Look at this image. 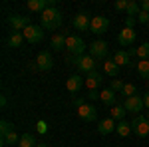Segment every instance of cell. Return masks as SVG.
<instances>
[{
	"label": "cell",
	"mask_w": 149,
	"mask_h": 147,
	"mask_svg": "<svg viewBox=\"0 0 149 147\" xmlns=\"http://www.w3.org/2000/svg\"><path fill=\"white\" fill-rule=\"evenodd\" d=\"M40 22H42V28L46 30H58L62 26V14L56 6H50L48 10L40 14Z\"/></svg>",
	"instance_id": "obj_1"
},
{
	"label": "cell",
	"mask_w": 149,
	"mask_h": 147,
	"mask_svg": "<svg viewBox=\"0 0 149 147\" xmlns=\"http://www.w3.org/2000/svg\"><path fill=\"white\" fill-rule=\"evenodd\" d=\"M66 50H68L70 56L80 58V56H84V52H86V42L81 40L80 36H68V38H66Z\"/></svg>",
	"instance_id": "obj_2"
},
{
	"label": "cell",
	"mask_w": 149,
	"mask_h": 147,
	"mask_svg": "<svg viewBox=\"0 0 149 147\" xmlns=\"http://www.w3.org/2000/svg\"><path fill=\"white\" fill-rule=\"evenodd\" d=\"M131 131L137 137H147L149 135V121L145 115H135V119L131 121Z\"/></svg>",
	"instance_id": "obj_3"
},
{
	"label": "cell",
	"mask_w": 149,
	"mask_h": 147,
	"mask_svg": "<svg viewBox=\"0 0 149 147\" xmlns=\"http://www.w3.org/2000/svg\"><path fill=\"white\" fill-rule=\"evenodd\" d=\"M22 34H24V38H26L30 44H40V42L44 40V28H42V26H34V24H30Z\"/></svg>",
	"instance_id": "obj_4"
},
{
	"label": "cell",
	"mask_w": 149,
	"mask_h": 147,
	"mask_svg": "<svg viewBox=\"0 0 149 147\" xmlns=\"http://www.w3.org/2000/svg\"><path fill=\"white\" fill-rule=\"evenodd\" d=\"M107 44L103 42V40H95V42H92V46H90V56L93 58V60H103V58H107Z\"/></svg>",
	"instance_id": "obj_5"
},
{
	"label": "cell",
	"mask_w": 149,
	"mask_h": 147,
	"mask_svg": "<svg viewBox=\"0 0 149 147\" xmlns=\"http://www.w3.org/2000/svg\"><path fill=\"white\" fill-rule=\"evenodd\" d=\"M8 24L12 26L14 32H24L30 26V18L28 16H20V14H12L10 18H8Z\"/></svg>",
	"instance_id": "obj_6"
},
{
	"label": "cell",
	"mask_w": 149,
	"mask_h": 147,
	"mask_svg": "<svg viewBox=\"0 0 149 147\" xmlns=\"http://www.w3.org/2000/svg\"><path fill=\"white\" fill-rule=\"evenodd\" d=\"M76 68L80 70V72H86V74H90V72H95V60L92 56H80L76 58Z\"/></svg>",
	"instance_id": "obj_7"
},
{
	"label": "cell",
	"mask_w": 149,
	"mask_h": 147,
	"mask_svg": "<svg viewBox=\"0 0 149 147\" xmlns=\"http://www.w3.org/2000/svg\"><path fill=\"white\" fill-rule=\"evenodd\" d=\"M123 107H125V111L139 113L143 107H145V103H143V98H139V95H131V98H125Z\"/></svg>",
	"instance_id": "obj_8"
},
{
	"label": "cell",
	"mask_w": 149,
	"mask_h": 147,
	"mask_svg": "<svg viewBox=\"0 0 149 147\" xmlns=\"http://www.w3.org/2000/svg\"><path fill=\"white\" fill-rule=\"evenodd\" d=\"M74 26L80 32H88V30H92V20H90V16L86 12H80V14L74 16Z\"/></svg>",
	"instance_id": "obj_9"
},
{
	"label": "cell",
	"mask_w": 149,
	"mask_h": 147,
	"mask_svg": "<svg viewBox=\"0 0 149 147\" xmlns=\"http://www.w3.org/2000/svg\"><path fill=\"white\" fill-rule=\"evenodd\" d=\"M78 115H80L84 121H90V123H92V121L97 119V109L93 107L92 103H84L80 109H78Z\"/></svg>",
	"instance_id": "obj_10"
},
{
	"label": "cell",
	"mask_w": 149,
	"mask_h": 147,
	"mask_svg": "<svg viewBox=\"0 0 149 147\" xmlns=\"http://www.w3.org/2000/svg\"><path fill=\"white\" fill-rule=\"evenodd\" d=\"M36 66H38L40 72H48V70H52V66H54L52 54H50V52H40L38 58H36Z\"/></svg>",
	"instance_id": "obj_11"
},
{
	"label": "cell",
	"mask_w": 149,
	"mask_h": 147,
	"mask_svg": "<svg viewBox=\"0 0 149 147\" xmlns=\"http://www.w3.org/2000/svg\"><path fill=\"white\" fill-rule=\"evenodd\" d=\"M26 6H28V10L40 12V14H42V12L48 10L50 6H56V2H54V0H28Z\"/></svg>",
	"instance_id": "obj_12"
},
{
	"label": "cell",
	"mask_w": 149,
	"mask_h": 147,
	"mask_svg": "<svg viewBox=\"0 0 149 147\" xmlns=\"http://www.w3.org/2000/svg\"><path fill=\"white\" fill-rule=\"evenodd\" d=\"M109 28V20L105 16H93L92 18V32L93 34H105Z\"/></svg>",
	"instance_id": "obj_13"
},
{
	"label": "cell",
	"mask_w": 149,
	"mask_h": 147,
	"mask_svg": "<svg viewBox=\"0 0 149 147\" xmlns=\"http://www.w3.org/2000/svg\"><path fill=\"white\" fill-rule=\"evenodd\" d=\"M135 30L133 28H123L121 32H119V36H117V42L121 46H131L133 42H135Z\"/></svg>",
	"instance_id": "obj_14"
},
{
	"label": "cell",
	"mask_w": 149,
	"mask_h": 147,
	"mask_svg": "<svg viewBox=\"0 0 149 147\" xmlns=\"http://www.w3.org/2000/svg\"><path fill=\"white\" fill-rule=\"evenodd\" d=\"M115 127H117L115 119L113 117H107V119H102V121H100L97 131H100V135H109L111 131H115Z\"/></svg>",
	"instance_id": "obj_15"
},
{
	"label": "cell",
	"mask_w": 149,
	"mask_h": 147,
	"mask_svg": "<svg viewBox=\"0 0 149 147\" xmlns=\"http://www.w3.org/2000/svg\"><path fill=\"white\" fill-rule=\"evenodd\" d=\"M102 84H103L102 74H97V72H90V74H88V78H86V86L90 88V91H92V90H97Z\"/></svg>",
	"instance_id": "obj_16"
},
{
	"label": "cell",
	"mask_w": 149,
	"mask_h": 147,
	"mask_svg": "<svg viewBox=\"0 0 149 147\" xmlns=\"http://www.w3.org/2000/svg\"><path fill=\"white\" fill-rule=\"evenodd\" d=\"M84 84H86V79H84V78H80V76L76 74V76H70V78H68V82H66V88H68V91L76 93V91L80 90V88L84 86Z\"/></svg>",
	"instance_id": "obj_17"
},
{
	"label": "cell",
	"mask_w": 149,
	"mask_h": 147,
	"mask_svg": "<svg viewBox=\"0 0 149 147\" xmlns=\"http://www.w3.org/2000/svg\"><path fill=\"white\" fill-rule=\"evenodd\" d=\"M103 72H105L107 76H111V78H117V74H119V66L115 64L113 60H105V62H103Z\"/></svg>",
	"instance_id": "obj_18"
},
{
	"label": "cell",
	"mask_w": 149,
	"mask_h": 147,
	"mask_svg": "<svg viewBox=\"0 0 149 147\" xmlns=\"http://www.w3.org/2000/svg\"><path fill=\"white\" fill-rule=\"evenodd\" d=\"M24 40H26V38H24L22 32H12V34L8 36V46H10V48H20V46L24 44Z\"/></svg>",
	"instance_id": "obj_19"
},
{
	"label": "cell",
	"mask_w": 149,
	"mask_h": 147,
	"mask_svg": "<svg viewBox=\"0 0 149 147\" xmlns=\"http://www.w3.org/2000/svg\"><path fill=\"white\" fill-rule=\"evenodd\" d=\"M129 58H131V56H129L127 52H123V50H117V52L113 54V58H111V60H113L115 64L121 68V66H127V64H129Z\"/></svg>",
	"instance_id": "obj_20"
},
{
	"label": "cell",
	"mask_w": 149,
	"mask_h": 147,
	"mask_svg": "<svg viewBox=\"0 0 149 147\" xmlns=\"http://www.w3.org/2000/svg\"><path fill=\"white\" fill-rule=\"evenodd\" d=\"M50 44H52V48H54L56 52L66 50V38H64L62 34H54V36H52V40H50Z\"/></svg>",
	"instance_id": "obj_21"
},
{
	"label": "cell",
	"mask_w": 149,
	"mask_h": 147,
	"mask_svg": "<svg viewBox=\"0 0 149 147\" xmlns=\"http://www.w3.org/2000/svg\"><path fill=\"white\" fill-rule=\"evenodd\" d=\"M100 100H102L105 105H113V103H115V91L113 90H103V91H100Z\"/></svg>",
	"instance_id": "obj_22"
},
{
	"label": "cell",
	"mask_w": 149,
	"mask_h": 147,
	"mask_svg": "<svg viewBox=\"0 0 149 147\" xmlns=\"http://www.w3.org/2000/svg\"><path fill=\"white\" fill-rule=\"evenodd\" d=\"M115 133H117L119 137H127L129 133H131V123H127L125 119H123V121H119L117 127H115Z\"/></svg>",
	"instance_id": "obj_23"
},
{
	"label": "cell",
	"mask_w": 149,
	"mask_h": 147,
	"mask_svg": "<svg viewBox=\"0 0 149 147\" xmlns=\"http://www.w3.org/2000/svg\"><path fill=\"white\" fill-rule=\"evenodd\" d=\"M38 143H36V139L32 133H24V135H20V143H18V147H36Z\"/></svg>",
	"instance_id": "obj_24"
},
{
	"label": "cell",
	"mask_w": 149,
	"mask_h": 147,
	"mask_svg": "<svg viewBox=\"0 0 149 147\" xmlns=\"http://www.w3.org/2000/svg\"><path fill=\"white\" fill-rule=\"evenodd\" d=\"M137 74L143 79H147V82H149V60H141V62L137 64Z\"/></svg>",
	"instance_id": "obj_25"
},
{
	"label": "cell",
	"mask_w": 149,
	"mask_h": 147,
	"mask_svg": "<svg viewBox=\"0 0 149 147\" xmlns=\"http://www.w3.org/2000/svg\"><path fill=\"white\" fill-rule=\"evenodd\" d=\"M139 12H141V4H139V2H135V0H129V4H127V16L137 18Z\"/></svg>",
	"instance_id": "obj_26"
},
{
	"label": "cell",
	"mask_w": 149,
	"mask_h": 147,
	"mask_svg": "<svg viewBox=\"0 0 149 147\" xmlns=\"http://www.w3.org/2000/svg\"><path fill=\"white\" fill-rule=\"evenodd\" d=\"M14 143H20V137L16 135V131H10L8 135L2 137V145H14Z\"/></svg>",
	"instance_id": "obj_27"
},
{
	"label": "cell",
	"mask_w": 149,
	"mask_h": 147,
	"mask_svg": "<svg viewBox=\"0 0 149 147\" xmlns=\"http://www.w3.org/2000/svg\"><path fill=\"white\" fill-rule=\"evenodd\" d=\"M125 107L123 105H115L113 109H111V117H113L115 121H123V115H125Z\"/></svg>",
	"instance_id": "obj_28"
},
{
	"label": "cell",
	"mask_w": 149,
	"mask_h": 147,
	"mask_svg": "<svg viewBox=\"0 0 149 147\" xmlns=\"http://www.w3.org/2000/svg\"><path fill=\"white\" fill-rule=\"evenodd\" d=\"M137 58L139 60H149V42H145L137 48Z\"/></svg>",
	"instance_id": "obj_29"
},
{
	"label": "cell",
	"mask_w": 149,
	"mask_h": 147,
	"mask_svg": "<svg viewBox=\"0 0 149 147\" xmlns=\"http://www.w3.org/2000/svg\"><path fill=\"white\" fill-rule=\"evenodd\" d=\"M10 131H14V125H12L10 121H6V119H2V121H0V135L4 137V135H8Z\"/></svg>",
	"instance_id": "obj_30"
},
{
	"label": "cell",
	"mask_w": 149,
	"mask_h": 147,
	"mask_svg": "<svg viewBox=\"0 0 149 147\" xmlns=\"http://www.w3.org/2000/svg\"><path fill=\"white\" fill-rule=\"evenodd\" d=\"M121 93H123L125 98H131V95H137V88H135L133 84H125V86H123V90H121Z\"/></svg>",
	"instance_id": "obj_31"
},
{
	"label": "cell",
	"mask_w": 149,
	"mask_h": 147,
	"mask_svg": "<svg viewBox=\"0 0 149 147\" xmlns=\"http://www.w3.org/2000/svg\"><path fill=\"white\" fill-rule=\"evenodd\" d=\"M123 86H125V84H123L121 79H111V88H109V90H113V91H121V90H123Z\"/></svg>",
	"instance_id": "obj_32"
},
{
	"label": "cell",
	"mask_w": 149,
	"mask_h": 147,
	"mask_svg": "<svg viewBox=\"0 0 149 147\" xmlns=\"http://www.w3.org/2000/svg\"><path fill=\"white\" fill-rule=\"evenodd\" d=\"M127 4H129V0H117L113 6H115V10H123V12H127Z\"/></svg>",
	"instance_id": "obj_33"
},
{
	"label": "cell",
	"mask_w": 149,
	"mask_h": 147,
	"mask_svg": "<svg viewBox=\"0 0 149 147\" xmlns=\"http://www.w3.org/2000/svg\"><path fill=\"white\" fill-rule=\"evenodd\" d=\"M137 20H139L141 24H149V14H147V12H143V10H141V12L137 14Z\"/></svg>",
	"instance_id": "obj_34"
},
{
	"label": "cell",
	"mask_w": 149,
	"mask_h": 147,
	"mask_svg": "<svg viewBox=\"0 0 149 147\" xmlns=\"http://www.w3.org/2000/svg\"><path fill=\"white\" fill-rule=\"evenodd\" d=\"M36 129H38L40 133H46V131H48V125H46V121H38V123H36Z\"/></svg>",
	"instance_id": "obj_35"
},
{
	"label": "cell",
	"mask_w": 149,
	"mask_h": 147,
	"mask_svg": "<svg viewBox=\"0 0 149 147\" xmlns=\"http://www.w3.org/2000/svg\"><path fill=\"white\" fill-rule=\"evenodd\" d=\"M135 22H137V18L127 16V18H125V28H133V26H135Z\"/></svg>",
	"instance_id": "obj_36"
},
{
	"label": "cell",
	"mask_w": 149,
	"mask_h": 147,
	"mask_svg": "<svg viewBox=\"0 0 149 147\" xmlns=\"http://www.w3.org/2000/svg\"><path fill=\"white\" fill-rule=\"evenodd\" d=\"M88 98H90L92 102H93V100H100V91H97V90H92L90 93H88Z\"/></svg>",
	"instance_id": "obj_37"
},
{
	"label": "cell",
	"mask_w": 149,
	"mask_h": 147,
	"mask_svg": "<svg viewBox=\"0 0 149 147\" xmlns=\"http://www.w3.org/2000/svg\"><path fill=\"white\" fill-rule=\"evenodd\" d=\"M84 103H86V102H84L81 98H74V105H76L78 109H80V107H81V105H84Z\"/></svg>",
	"instance_id": "obj_38"
},
{
	"label": "cell",
	"mask_w": 149,
	"mask_h": 147,
	"mask_svg": "<svg viewBox=\"0 0 149 147\" xmlns=\"http://www.w3.org/2000/svg\"><path fill=\"white\" fill-rule=\"evenodd\" d=\"M141 10L149 14V0H143V2H141Z\"/></svg>",
	"instance_id": "obj_39"
},
{
	"label": "cell",
	"mask_w": 149,
	"mask_h": 147,
	"mask_svg": "<svg viewBox=\"0 0 149 147\" xmlns=\"http://www.w3.org/2000/svg\"><path fill=\"white\" fill-rule=\"evenodd\" d=\"M143 103H145V107H149V91H145V95H143Z\"/></svg>",
	"instance_id": "obj_40"
},
{
	"label": "cell",
	"mask_w": 149,
	"mask_h": 147,
	"mask_svg": "<svg viewBox=\"0 0 149 147\" xmlns=\"http://www.w3.org/2000/svg\"><path fill=\"white\" fill-rule=\"evenodd\" d=\"M6 103H8V100H6V95H2V98H0V105H2V109L6 107Z\"/></svg>",
	"instance_id": "obj_41"
},
{
	"label": "cell",
	"mask_w": 149,
	"mask_h": 147,
	"mask_svg": "<svg viewBox=\"0 0 149 147\" xmlns=\"http://www.w3.org/2000/svg\"><path fill=\"white\" fill-rule=\"evenodd\" d=\"M36 147H48V145H46V143H38Z\"/></svg>",
	"instance_id": "obj_42"
},
{
	"label": "cell",
	"mask_w": 149,
	"mask_h": 147,
	"mask_svg": "<svg viewBox=\"0 0 149 147\" xmlns=\"http://www.w3.org/2000/svg\"><path fill=\"white\" fill-rule=\"evenodd\" d=\"M145 117H147V121H149V111H147V113H145Z\"/></svg>",
	"instance_id": "obj_43"
},
{
	"label": "cell",
	"mask_w": 149,
	"mask_h": 147,
	"mask_svg": "<svg viewBox=\"0 0 149 147\" xmlns=\"http://www.w3.org/2000/svg\"><path fill=\"white\" fill-rule=\"evenodd\" d=\"M147 86H149V82H147Z\"/></svg>",
	"instance_id": "obj_44"
},
{
	"label": "cell",
	"mask_w": 149,
	"mask_h": 147,
	"mask_svg": "<svg viewBox=\"0 0 149 147\" xmlns=\"http://www.w3.org/2000/svg\"><path fill=\"white\" fill-rule=\"evenodd\" d=\"M147 28H149V24H147Z\"/></svg>",
	"instance_id": "obj_45"
}]
</instances>
